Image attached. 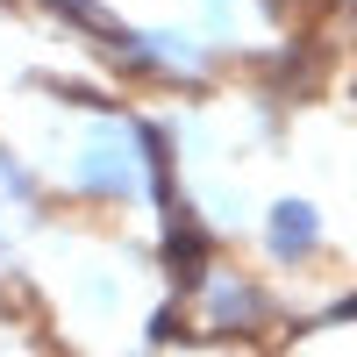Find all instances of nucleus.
Segmentation results:
<instances>
[{
    "label": "nucleus",
    "instance_id": "obj_1",
    "mask_svg": "<svg viewBox=\"0 0 357 357\" xmlns=\"http://www.w3.org/2000/svg\"><path fill=\"white\" fill-rule=\"evenodd\" d=\"M72 186L86 200H129L136 193V143L129 136H86L79 143V172H72Z\"/></svg>",
    "mask_w": 357,
    "mask_h": 357
},
{
    "label": "nucleus",
    "instance_id": "obj_2",
    "mask_svg": "<svg viewBox=\"0 0 357 357\" xmlns=\"http://www.w3.org/2000/svg\"><path fill=\"white\" fill-rule=\"evenodd\" d=\"M307 243H314V215H307V207H272V250L279 257H307Z\"/></svg>",
    "mask_w": 357,
    "mask_h": 357
}]
</instances>
